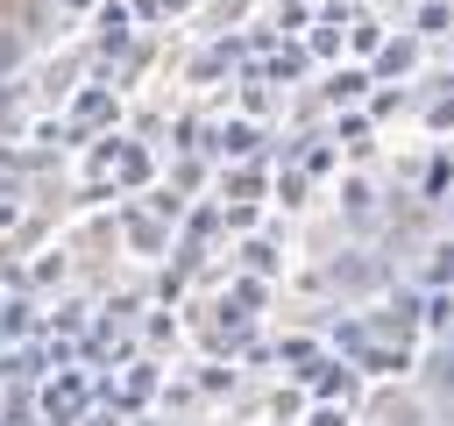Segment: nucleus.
I'll return each instance as SVG.
<instances>
[{
    "instance_id": "1",
    "label": "nucleus",
    "mask_w": 454,
    "mask_h": 426,
    "mask_svg": "<svg viewBox=\"0 0 454 426\" xmlns=\"http://www.w3.org/2000/svg\"><path fill=\"white\" fill-rule=\"evenodd\" d=\"M426 426H454V348L440 355L433 369V390H426Z\"/></svg>"
}]
</instances>
